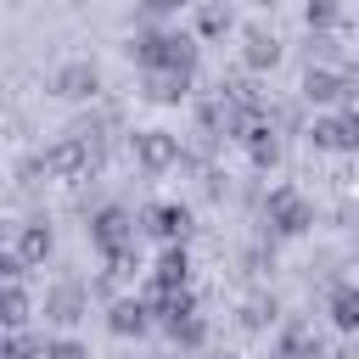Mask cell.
<instances>
[{
    "mask_svg": "<svg viewBox=\"0 0 359 359\" xmlns=\"http://www.w3.org/2000/svg\"><path fill=\"white\" fill-rule=\"evenodd\" d=\"M135 56H140L146 73H191L196 45H191L185 34H146V39L135 45Z\"/></svg>",
    "mask_w": 359,
    "mask_h": 359,
    "instance_id": "obj_1",
    "label": "cell"
},
{
    "mask_svg": "<svg viewBox=\"0 0 359 359\" xmlns=\"http://www.w3.org/2000/svg\"><path fill=\"white\" fill-rule=\"evenodd\" d=\"M90 236H95V247H101V252H107L112 264H129V252H123V241H129L135 230H129V219H123L118 208H107V213H101V219L90 224Z\"/></svg>",
    "mask_w": 359,
    "mask_h": 359,
    "instance_id": "obj_2",
    "label": "cell"
},
{
    "mask_svg": "<svg viewBox=\"0 0 359 359\" xmlns=\"http://www.w3.org/2000/svg\"><path fill=\"white\" fill-rule=\"evenodd\" d=\"M56 95H67V101H79V95H95L101 90V73L90 67V62H67V67H56Z\"/></svg>",
    "mask_w": 359,
    "mask_h": 359,
    "instance_id": "obj_3",
    "label": "cell"
},
{
    "mask_svg": "<svg viewBox=\"0 0 359 359\" xmlns=\"http://www.w3.org/2000/svg\"><path fill=\"white\" fill-rule=\"evenodd\" d=\"M135 157H140L146 168H168V163L180 157V140H174L168 129H146V135H135Z\"/></svg>",
    "mask_w": 359,
    "mask_h": 359,
    "instance_id": "obj_4",
    "label": "cell"
},
{
    "mask_svg": "<svg viewBox=\"0 0 359 359\" xmlns=\"http://www.w3.org/2000/svg\"><path fill=\"white\" fill-rule=\"evenodd\" d=\"M314 146H331V151L359 146V118H353V112H342V118H320V123H314Z\"/></svg>",
    "mask_w": 359,
    "mask_h": 359,
    "instance_id": "obj_5",
    "label": "cell"
},
{
    "mask_svg": "<svg viewBox=\"0 0 359 359\" xmlns=\"http://www.w3.org/2000/svg\"><path fill=\"white\" fill-rule=\"evenodd\" d=\"M269 208H275V230H286V236H297V230L309 224V202H303L297 191H275Z\"/></svg>",
    "mask_w": 359,
    "mask_h": 359,
    "instance_id": "obj_6",
    "label": "cell"
},
{
    "mask_svg": "<svg viewBox=\"0 0 359 359\" xmlns=\"http://www.w3.org/2000/svg\"><path fill=\"white\" fill-rule=\"evenodd\" d=\"M185 269H191V264H185V247H168V252L157 258V292H180V286H185Z\"/></svg>",
    "mask_w": 359,
    "mask_h": 359,
    "instance_id": "obj_7",
    "label": "cell"
},
{
    "mask_svg": "<svg viewBox=\"0 0 359 359\" xmlns=\"http://www.w3.org/2000/svg\"><path fill=\"white\" fill-rule=\"evenodd\" d=\"M303 95H309V101H342V95H348V84H342L337 73H314V67H309Z\"/></svg>",
    "mask_w": 359,
    "mask_h": 359,
    "instance_id": "obj_8",
    "label": "cell"
},
{
    "mask_svg": "<svg viewBox=\"0 0 359 359\" xmlns=\"http://www.w3.org/2000/svg\"><path fill=\"white\" fill-rule=\"evenodd\" d=\"M331 320H337L342 331L359 325V286H337V292H331Z\"/></svg>",
    "mask_w": 359,
    "mask_h": 359,
    "instance_id": "obj_9",
    "label": "cell"
},
{
    "mask_svg": "<svg viewBox=\"0 0 359 359\" xmlns=\"http://www.w3.org/2000/svg\"><path fill=\"white\" fill-rule=\"evenodd\" d=\"M79 309H84L79 286H56V292L45 297V314H50V320H79Z\"/></svg>",
    "mask_w": 359,
    "mask_h": 359,
    "instance_id": "obj_10",
    "label": "cell"
},
{
    "mask_svg": "<svg viewBox=\"0 0 359 359\" xmlns=\"http://www.w3.org/2000/svg\"><path fill=\"white\" fill-rule=\"evenodd\" d=\"M45 252H50V230H45V224H28V230H22V241H17V258L39 264Z\"/></svg>",
    "mask_w": 359,
    "mask_h": 359,
    "instance_id": "obj_11",
    "label": "cell"
},
{
    "mask_svg": "<svg viewBox=\"0 0 359 359\" xmlns=\"http://www.w3.org/2000/svg\"><path fill=\"white\" fill-rule=\"evenodd\" d=\"M275 56H280V45L269 34H247V67H275Z\"/></svg>",
    "mask_w": 359,
    "mask_h": 359,
    "instance_id": "obj_12",
    "label": "cell"
},
{
    "mask_svg": "<svg viewBox=\"0 0 359 359\" xmlns=\"http://www.w3.org/2000/svg\"><path fill=\"white\" fill-rule=\"evenodd\" d=\"M191 73H151V101H180Z\"/></svg>",
    "mask_w": 359,
    "mask_h": 359,
    "instance_id": "obj_13",
    "label": "cell"
},
{
    "mask_svg": "<svg viewBox=\"0 0 359 359\" xmlns=\"http://www.w3.org/2000/svg\"><path fill=\"white\" fill-rule=\"evenodd\" d=\"M79 163H84V146H79V140H67V146L45 151V168H56V174H73Z\"/></svg>",
    "mask_w": 359,
    "mask_h": 359,
    "instance_id": "obj_14",
    "label": "cell"
},
{
    "mask_svg": "<svg viewBox=\"0 0 359 359\" xmlns=\"http://www.w3.org/2000/svg\"><path fill=\"white\" fill-rule=\"evenodd\" d=\"M112 331H123V337L129 331H146V303H118L112 309Z\"/></svg>",
    "mask_w": 359,
    "mask_h": 359,
    "instance_id": "obj_15",
    "label": "cell"
},
{
    "mask_svg": "<svg viewBox=\"0 0 359 359\" xmlns=\"http://www.w3.org/2000/svg\"><path fill=\"white\" fill-rule=\"evenodd\" d=\"M151 219H157L151 230H157V236H168V241H174V236H185V224H191V219H185V208H157Z\"/></svg>",
    "mask_w": 359,
    "mask_h": 359,
    "instance_id": "obj_16",
    "label": "cell"
},
{
    "mask_svg": "<svg viewBox=\"0 0 359 359\" xmlns=\"http://www.w3.org/2000/svg\"><path fill=\"white\" fill-rule=\"evenodd\" d=\"M275 151H280L275 135L269 129H252V163H275Z\"/></svg>",
    "mask_w": 359,
    "mask_h": 359,
    "instance_id": "obj_17",
    "label": "cell"
},
{
    "mask_svg": "<svg viewBox=\"0 0 359 359\" xmlns=\"http://www.w3.org/2000/svg\"><path fill=\"white\" fill-rule=\"evenodd\" d=\"M6 320H11V325H22V320H28V297H22V286H17V280H11V292H6Z\"/></svg>",
    "mask_w": 359,
    "mask_h": 359,
    "instance_id": "obj_18",
    "label": "cell"
},
{
    "mask_svg": "<svg viewBox=\"0 0 359 359\" xmlns=\"http://www.w3.org/2000/svg\"><path fill=\"white\" fill-rule=\"evenodd\" d=\"M202 28H208V34H224V28H230V11H224V6H208V11H202Z\"/></svg>",
    "mask_w": 359,
    "mask_h": 359,
    "instance_id": "obj_19",
    "label": "cell"
},
{
    "mask_svg": "<svg viewBox=\"0 0 359 359\" xmlns=\"http://www.w3.org/2000/svg\"><path fill=\"white\" fill-rule=\"evenodd\" d=\"M45 359H90V353H84L79 342H50V348H45Z\"/></svg>",
    "mask_w": 359,
    "mask_h": 359,
    "instance_id": "obj_20",
    "label": "cell"
},
{
    "mask_svg": "<svg viewBox=\"0 0 359 359\" xmlns=\"http://www.w3.org/2000/svg\"><path fill=\"white\" fill-rule=\"evenodd\" d=\"M331 17H337L331 0H309V22H331Z\"/></svg>",
    "mask_w": 359,
    "mask_h": 359,
    "instance_id": "obj_21",
    "label": "cell"
},
{
    "mask_svg": "<svg viewBox=\"0 0 359 359\" xmlns=\"http://www.w3.org/2000/svg\"><path fill=\"white\" fill-rule=\"evenodd\" d=\"M11 359H34V342L28 337H11Z\"/></svg>",
    "mask_w": 359,
    "mask_h": 359,
    "instance_id": "obj_22",
    "label": "cell"
},
{
    "mask_svg": "<svg viewBox=\"0 0 359 359\" xmlns=\"http://www.w3.org/2000/svg\"><path fill=\"white\" fill-rule=\"evenodd\" d=\"M174 6H185V0H151V11H174Z\"/></svg>",
    "mask_w": 359,
    "mask_h": 359,
    "instance_id": "obj_23",
    "label": "cell"
}]
</instances>
